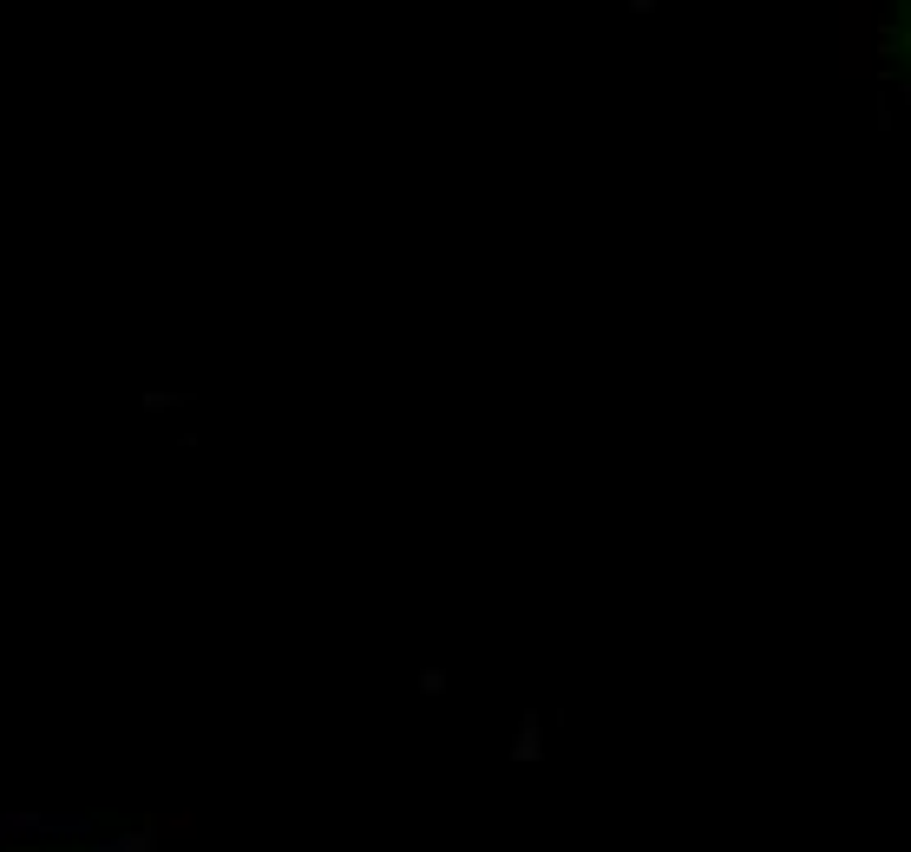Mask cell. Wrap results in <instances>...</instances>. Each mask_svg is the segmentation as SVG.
I'll return each instance as SVG.
<instances>
[{
	"instance_id": "obj_1",
	"label": "cell",
	"mask_w": 911,
	"mask_h": 852,
	"mask_svg": "<svg viewBox=\"0 0 911 852\" xmlns=\"http://www.w3.org/2000/svg\"><path fill=\"white\" fill-rule=\"evenodd\" d=\"M145 846H151L145 833H131V839H112V846H99V852H145Z\"/></svg>"
}]
</instances>
